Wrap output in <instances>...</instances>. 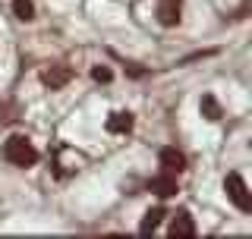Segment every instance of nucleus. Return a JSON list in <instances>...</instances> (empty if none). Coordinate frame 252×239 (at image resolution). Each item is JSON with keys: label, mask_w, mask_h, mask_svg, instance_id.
Wrapping results in <instances>:
<instances>
[{"label": "nucleus", "mask_w": 252, "mask_h": 239, "mask_svg": "<svg viewBox=\"0 0 252 239\" xmlns=\"http://www.w3.org/2000/svg\"><path fill=\"white\" fill-rule=\"evenodd\" d=\"M180 10H183V0H158V22L161 26H177Z\"/></svg>", "instance_id": "3"}, {"label": "nucleus", "mask_w": 252, "mask_h": 239, "mask_svg": "<svg viewBox=\"0 0 252 239\" xmlns=\"http://www.w3.org/2000/svg\"><path fill=\"white\" fill-rule=\"evenodd\" d=\"M13 13H16V19L32 22L35 19V3H32V0H13Z\"/></svg>", "instance_id": "9"}, {"label": "nucleus", "mask_w": 252, "mask_h": 239, "mask_svg": "<svg viewBox=\"0 0 252 239\" xmlns=\"http://www.w3.org/2000/svg\"><path fill=\"white\" fill-rule=\"evenodd\" d=\"M224 189H227V198H230L240 211H252V192H249L246 179H243L240 173H227Z\"/></svg>", "instance_id": "2"}, {"label": "nucleus", "mask_w": 252, "mask_h": 239, "mask_svg": "<svg viewBox=\"0 0 252 239\" xmlns=\"http://www.w3.org/2000/svg\"><path fill=\"white\" fill-rule=\"evenodd\" d=\"M3 157L13 167H32V164H38V148L32 145L26 135H10L3 142Z\"/></svg>", "instance_id": "1"}, {"label": "nucleus", "mask_w": 252, "mask_h": 239, "mask_svg": "<svg viewBox=\"0 0 252 239\" xmlns=\"http://www.w3.org/2000/svg\"><path fill=\"white\" fill-rule=\"evenodd\" d=\"M132 129V114H110L107 120V132H129Z\"/></svg>", "instance_id": "8"}, {"label": "nucleus", "mask_w": 252, "mask_h": 239, "mask_svg": "<svg viewBox=\"0 0 252 239\" xmlns=\"http://www.w3.org/2000/svg\"><path fill=\"white\" fill-rule=\"evenodd\" d=\"M158 161L167 173H183L186 170V154L177 148H161V154H158Z\"/></svg>", "instance_id": "4"}, {"label": "nucleus", "mask_w": 252, "mask_h": 239, "mask_svg": "<svg viewBox=\"0 0 252 239\" xmlns=\"http://www.w3.org/2000/svg\"><path fill=\"white\" fill-rule=\"evenodd\" d=\"M199 107H202V117L205 120H220V117H224V114H220V104L211 98V94H202V104Z\"/></svg>", "instance_id": "10"}, {"label": "nucleus", "mask_w": 252, "mask_h": 239, "mask_svg": "<svg viewBox=\"0 0 252 239\" xmlns=\"http://www.w3.org/2000/svg\"><path fill=\"white\" fill-rule=\"evenodd\" d=\"M161 217H164V208H152L145 214V220H142V233H155L158 224H161Z\"/></svg>", "instance_id": "11"}, {"label": "nucleus", "mask_w": 252, "mask_h": 239, "mask_svg": "<svg viewBox=\"0 0 252 239\" xmlns=\"http://www.w3.org/2000/svg\"><path fill=\"white\" fill-rule=\"evenodd\" d=\"M92 79H94V82H110V69L107 66H94L92 69Z\"/></svg>", "instance_id": "12"}, {"label": "nucleus", "mask_w": 252, "mask_h": 239, "mask_svg": "<svg viewBox=\"0 0 252 239\" xmlns=\"http://www.w3.org/2000/svg\"><path fill=\"white\" fill-rule=\"evenodd\" d=\"M69 79H73V69H69V66H51V69H44L41 82L51 85V89H63Z\"/></svg>", "instance_id": "6"}, {"label": "nucleus", "mask_w": 252, "mask_h": 239, "mask_svg": "<svg viewBox=\"0 0 252 239\" xmlns=\"http://www.w3.org/2000/svg\"><path fill=\"white\" fill-rule=\"evenodd\" d=\"M148 189H152L155 195H161V198H170V195H177V177L164 170L161 177H155L152 182H148Z\"/></svg>", "instance_id": "5"}, {"label": "nucleus", "mask_w": 252, "mask_h": 239, "mask_svg": "<svg viewBox=\"0 0 252 239\" xmlns=\"http://www.w3.org/2000/svg\"><path fill=\"white\" fill-rule=\"evenodd\" d=\"M170 236H195V224L186 211H180L177 217L170 220Z\"/></svg>", "instance_id": "7"}]
</instances>
